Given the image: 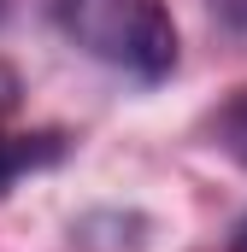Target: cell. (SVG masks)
<instances>
[{
    "label": "cell",
    "instance_id": "obj_1",
    "mask_svg": "<svg viewBox=\"0 0 247 252\" xmlns=\"http://www.w3.org/2000/svg\"><path fill=\"white\" fill-rule=\"evenodd\" d=\"M47 18L82 59L129 82H165L177 70V24L165 0H47Z\"/></svg>",
    "mask_w": 247,
    "mask_h": 252
},
{
    "label": "cell",
    "instance_id": "obj_2",
    "mask_svg": "<svg viewBox=\"0 0 247 252\" xmlns=\"http://www.w3.org/2000/svg\"><path fill=\"white\" fill-rule=\"evenodd\" d=\"M47 158H59V135H0V188Z\"/></svg>",
    "mask_w": 247,
    "mask_h": 252
},
{
    "label": "cell",
    "instance_id": "obj_3",
    "mask_svg": "<svg viewBox=\"0 0 247 252\" xmlns=\"http://www.w3.org/2000/svg\"><path fill=\"white\" fill-rule=\"evenodd\" d=\"M212 135H218V147L236 158V164H247V88L218 112V124H212Z\"/></svg>",
    "mask_w": 247,
    "mask_h": 252
},
{
    "label": "cell",
    "instance_id": "obj_4",
    "mask_svg": "<svg viewBox=\"0 0 247 252\" xmlns=\"http://www.w3.org/2000/svg\"><path fill=\"white\" fill-rule=\"evenodd\" d=\"M212 6H218V12H224L236 30H247V0H212Z\"/></svg>",
    "mask_w": 247,
    "mask_h": 252
},
{
    "label": "cell",
    "instance_id": "obj_5",
    "mask_svg": "<svg viewBox=\"0 0 247 252\" xmlns=\"http://www.w3.org/2000/svg\"><path fill=\"white\" fill-rule=\"evenodd\" d=\"M12 94H18V82H12V70H6V64H0V112H6V106H12Z\"/></svg>",
    "mask_w": 247,
    "mask_h": 252
},
{
    "label": "cell",
    "instance_id": "obj_6",
    "mask_svg": "<svg viewBox=\"0 0 247 252\" xmlns=\"http://www.w3.org/2000/svg\"><path fill=\"white\" fill-rule=\"evenodd\" d=\"M230 252H247V217L236 223V235H230Z\"/></svg>",
    "mask_w": 247,
    "mask_h": 252
}]
</instances>
